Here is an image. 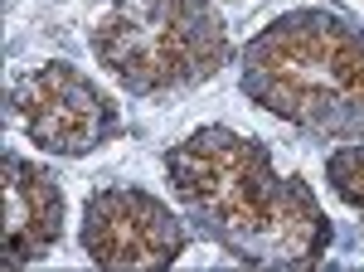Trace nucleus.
I'll list each match as a JSON object with an SVG mask.
<instances>
[{"label":"nucleus","mask_w":364,"mask_h":272,"mask_svg":"<svg viewBox=\"0 0 364 272\" xmlns=\"http://www.w3.org/2000/svg\"><path fill=\"white\" fill-rule=\"evenodd\" d=\"M92 58L132 98H166L209 83L233 54L214 0H112L92 20Z\"/></svg>","instance_id":"3"},{"label":"nucleus","mask_w":364,"mask_h":272,"mask_svg":"<svg viewBox=\"0 0 364 272\" xmlns=\"http://www.w3.org/2000/svg\"><path fill=\"white\" fill-rule=\"evenodd\" d=\"M0 185H5V263L25 268L44 258L63 234V190L39 161L5 156L0 161Z\"/></svg>","instance_id":"6"},{"label":"nucleus","mask_w":364,"mask_h":272,"mask_svg":"<svg viewBox=\"0 0 364 272\" xmlns=\"http://www.w3.org/2000/svg\"><path fill=\"white\" fill-rule=\"evenodd\" d=\"M166 185L199 239L243 268H316L331 253V219L301 175L277 170L272 151L233 127H195L166 151Z\"/></svg>","instance_id":"1"},{"label":"nucleus","mask_w":364,"mask_h":272,"mask_svg":"<svg viewBox=\"0 0 364 272\" xmlns=\"http://www.w3.org/2000/svg\"><path fill=\"white\" fill-rule=\"evenodd\" d=\"M252 108L316 136H364V29L336 10H287L238 54Z\"/></svg>","instance_id":"2"},{"label":"nucleus","mask_w":364,"mask_h":272,"mask_svg":"<svg viewBox=\"0 0 364 272\" xmlns=\"http://www.w3.org/2000/svg\"><path fill=\"white\" fill-rule=\"evenodd\" d=\"M326 180H331V190L364 219V136L355 141H345L331 151V161H326Z\"/></svg>","instance_id":"7"},{"label":"nucleus","mask_w":364,"mask_h":272,"mask_svg":"<svg viewBox=\"0 0 364 272\" xmlns=\"http://www.w3.org/2000/svg\"><path fill=\"white\" fill-rule=\"evenodd\" d=\"M78 244L107 272H151V268H170L185 253L190 234H185L180 214H170L151 190L102 185L83 204Z\"/></svg>","instance_id":"5"},{"label":"nucleus","mask_w":364,"mask_h":272,"mask_svg":"<svg viewBox=\"0 0 364 272\" xmlns=\"http://www.w3.org/2000/svg\"><path fill=\"white\" fill-rule=\"evenodd\" d=\"M10 108L25 136L44 156H87L122 132V112L97 83L63 58H44L25 68L10 88Z\"/></svg>","instance_id":"4"}]
</instances>
